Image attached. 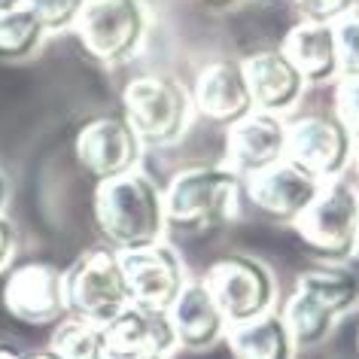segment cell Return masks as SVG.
<instances>
[{"label": "cell", "mask_w": 359, "mask_h": 359, "mask_svg": "<svg viewBox=\"0 0 359 359\" xmlns=\"http://www.w3.org/2000/svg\"><path fill=\"white\" fill-rule=\"evenodd\" d=\"M335 119L359 143V79H335Z\"/></svg>", "instance_id": "cell-25"}, {"label": "cell", "mask_w": 359, "mask_h": 359, "mask_svg": "<svg viewBox=\"0 0 359 359\" xmlns=\"http://www.w3.org/2000/svg\"><path fill=\"white\" fill-rule=\"evenodd\" d=\"M46 40V28L28 6L0 13V58L22 61L31 58Z\"/></svg>", "instance_id": "cell-21"}, {"label": "cell", "mask_w": 359, "mask_h": 359, "mask_svg": "<svg viewBox=\"0 0 359 359\" xmlns=\"http://www.w3.org/2000/svg\"><path fill=\"white\" fill-rule=\"evenodd\" d=\"M201 283L208 286L213 302L219 304L229 326L253 320L259 313H268L277 299V283H274L271 268L244 253L217 259L208 268V277Z\"/></svg>", "instance_id": "cell-8"}, {"label": "cell", "mask_w": 359, "mask_h": 359, "mask_svg": "<svg viewBox=\"0 0 359 359\" xmlns=\"http://www.w3.org/2000/svg\"><path fill=\"white\" fill-rule=\"evenodd\" d=\"M204 6H210V10H217V13H226V10H231V6H238L241 0H201Z\"/></svg>", "instance_id": "cell-31"}, {"label": "cell", "mask_w": 359, "mask_h": 359, "mask_svg": "<svg viewBox=\"0 0 359 359\" xmlns=\"http://www.w3.org/2000/svg\"><path fill=\"white\" fill-rule=\"evenodd\" d=\"M353 137L344 131L335 116L311 113L302 119L286 122V152L283 158L302 168L304 174L317 177L320 183L344 174L353 158Z\"/></svg>", "instance_id": "cell-9"}, {"label": "cell", "mask_w": 359, "mask_h": 359, "mask_svg": "<svg viewBox=\"0 0 359 359\" xmlns=\"http://www.w3.org/2000/svg\"><path fill=\"white\" fill-rule=\"evenodd\" d=\"M241 183L244 177H238L229 165H192L177 170L161 192L168 229L189 235L219 229L238 213Z\"/></svg>", "instance_id": "cell-3"}, {"label": "cell", "mask_w": 359, "mask_h": 359, "mask_svg": "<svg viewBox=\"0 0 359 359\" xmlns=\"http://www.w3.org/2000/svg\"><path fill=\"white\" fill-rule=\"evenodd\" d=\"M4 308L25 326H55L67 317L65 271L49 262H25L4 283Z\"/></svg>", "instance_id": "cell-11"}, {"label": "cell", "mask_w": 359, "mask_h": 359, "mask_svg": "<svg viewBox=\"0 0 359 359\" xmlns=\"http://www.w3.org/2000/svg\"><path fill=\"white\" fill-rule=\"evenodd\" d=\"M104 335H107V353L168 356L177 347L168 311L140 308V304H128L122 313H116L104 326Z\"/></svg>", "instance_id": "cell-17"}, {"label": "cell", "mask_w": 359, "mask_h": 359, "mask_svg": "<svg viewBox=\"0 0 359 359\" xmlns=\"http://www.w3.org/2000/svg\"><path fill=\"white\" fill-rule=\"evenodd\" d=\"M19 247V235H15V226L6 217H0V271L13 262V253Z\"/></svg>", "instance_id": "cell-27"}, {"label": "cell", "mask_w": 359, "mask_h": 359, "mask_svg": "<svg viewBox=\"0 0 359 359\" xmlns=\"http://www.w3.org/2000/svg\"><path fill=\"white\" fill-rule=\"evenodd\" d=\"M28 0H0V13H10V10H19V6H25Z\"/></svg>", "instance_id": "cell-33"}, {"label": "cell", "mask_w": 359, "mask_h": 359, "mask_svg": "<svg viewBox=\"0 0 359 359\" xmlns=\"http://www.w3.org/2000/svg\"><path fill=\"white\" fill-rule=\"evenodd\" d=\"M22 359H61V356L52 347H46V350H25Z\"/></svg>", "instance_id": "cell-29"}, {"label": "cell", "mask_w": 359, "mask_h": 359, "mask_svg": "<svg viewBox=\"0 0 359 359\" xmlns=\"http://www.w3.org/2000/svg\"><path fill=\"white\" fill-rule=\"evenodd\" d=\"M356 353H359V335H356Z\"/></svg>", "instance_id": "cell-35"}, {"label": "cell", "mask_w": 359, "mask_h": 359, "mask_svg": "<svg viewBox=\"0 0 359 359\" xmlns=\"http://www.w3.org/2000/svg\"><path fill=\"white\" fill-rule=\"evenodd\" d=\"M168 317L174 326L177 347L186 350H210L229 329V320L222 317L219 304L213 302L208 286L192 280L183 286V292L168 308Z\"/></svg>", "instance_id": "cell-18"}, {"label": "cell", "mask_w": 359, "mask_h": 359, "mask_svg": "<svg viewBox=\"0 0 359 359\" xmlns=\"http://www.w3.org/2000/svg\"><path fill=\"white\" fill-rule=\"evenodd\" d=\"M353 158H356V170H359V143L353 147Z\"/></svg>", "instance_id": "cell-34"}, {"label": "cell", "mask_w": 359, "mask_h": 359, "mask_svg": "<svg viewBox=\"0 0 359 359\" xmlns=\"http://www.w3.org/2000/svg\"><path fill=\"white\" fill-rule=\"evenodd\" d=\"M49 347L61 359H107L104 326H95V323L76 317H65L61 323H55Z\"/></svg>", "instance_id": "cell-22"}, {"label": "cell", "mask_w": 359, "mask_h": 359, "mask_svg": "<svg viewBox=\"0 0 359 359\" xmlns=\"http://www.w3.org/2000/svg\"><path fill=\"white\" fill-rule=\"evenodd\" d=\"M295 235L313 256L326 262H344L356 253L359 238V189L347 180H326L304 213L292 222Z\"/></svg>", "instance_id": "cell-6"}, {"label": "cell", "mask_w": 359, "mask_h": 359, "mask_svg": "<svg viewBox=\"0 0 359 359\" xmlns=\"http://www.w3.org/2000/svg\"><path fill=\"white\" fill-rule=\"evenodd\" d=\"M277 4H290V0H277Z\"/></svg>", "instance_id": "cell-36"}, {"label": "cell", "mask_w": 359, "mask_h": 359, "mask_svg": "<svg viewBox=\"0 0 359 359\" xmlns=\"http://www.w3.org/2000/svg\"><path fill=\"white\" fill-rule=\"evenodd\" d=\"M67 317L107 326L116 313L131 304L122 259L113 247L83 250L65 271Z\"/></svg>", "instance_id": "cell-5"}, {"label": "cell", "mask_w": 359, "mask_h": 359, "mask_svg": "<svg viewBox=\"0 0 359 359\" xmlns=\"http://www.w3.org/2000/svg\"><path fill=\"white\" fill-rule=\"evenodd\" d=\"M192 107L198 110L204 119H210L213 125H235L238 119H244L253 107V95H250L244 67L241 58H213L208 61L198 76L192 83Z\"/></svg>", "instance_id": "cell-14"}, {"label": "cell", "mask_w": 359, "mask_h": 359, "mask_svg": "<svg viewBox=\"0 0 359 359\" xmlns=\"http://www.w3.org/2000/svg\"><path fill=\"white\" fill-rule=\"evenodd\" d=\"M247 183V198L250 204L271 222H286L292 226L295 219L304 213V208L317 198L320 180L304 174L302 168H295L292 161L280 158L277 165L256 170V174L244 177Z\"/></svg>", "instance_id": "cell-13"}, {"label": "cell", "mask_w": 359, "mask_h": 359, "mask_svg": "<svg viewBox=\"0 0 359 359\" xmlns=\"http://www.w3.org/2000/svg\"><path fill=\"white\" fill-rule=\"evenodd\" d=\"M226 344L235 359H292L295 344L286 329L283 313H259L253 320L235 323L226 329Z\"/></svg>", "instance_id": "cell-20"}, {"label": "cell", "mask_w": 359, "mask_h": 359, "mask_svg": "<svg viewBox=\"0 0 359 359\" xmlns=\"http://www.w3.org/2000/svg\"><path fill=\"white\" fill-rule=\"evenodd\" d=\"M74 156L79 168L101 183V180L137 170L143 158V143L122 113H101L76 131Z\"/></svg>", "instance_id": "cell-10"}, {"label": "cell", "mask_w": 359, "mask_h": 359, "mask_svg": "<svg viewBox=\"0 0 359 359\" xmlns=\"http://www.w3.org/2000/svg\"><path fill=\"white\" fill-rule=\"evenodd\" d=\"M332 28L338 43V79H359V4Z\"/></svg>", "instance_id": "cell-23"}, {"label": "cell", "mask_w": 359, "mask_h": 359, "mask_svg": "<svg viewBox=\"0 0 359 359\" xmlns=\"http://www.w3.org/2000/svg\"><path fill=\"white\" fill-rule=\"evenodd\" d=\"M25 6L43 22L46 34H65V31H74L86 0H28Z\"/></svg>", "instance_id": "cell-24"}, {"label": "cell", "mask_w": 359, "mask_h": 359, "mask_svg": "<svg viewBox=\"0 0 359 359\" xmlns=\"http://www.w3.org/2000/svg\"><path fill=\"white\" fill-rule=\"evenodd\" d=\"M299 10L302 22L311 25H335L341 15H347L356 6V0H290Z\"/></svg>", "instance_id": "cell-26"}, {"label": "cell", "mask_w": 359, "mask_h": 359, "mask_svg": "<svg viewBox=\"0 0 359 359\" xmlns=\"http://www.w3.org/2000/svg\"><path fill=\"white\" fill-rule=\"evenodd\" d=\"M286 152V122L277 113L250 110L244 119L229 125L226 158L238 177H250L256 170L277 165Z\"/></svg>", "instance_id": "cell-15"}, {"label": "cell", "mask_w": 359, "mask_h": 359, "mask_svg": "<svg viewBox=\"0 0 359 359\" xmlns=\"http://www.w3.org/2000/svg\"><path fill=\"white\" fill-rule=\"evenodd\" d=\"M6 204H10V180H6V174L0 170V217H4Z\"/></svg>", "instance_id": "cell-28"}, {"label": "cell", "mask_w": 359, "mask_h": 359, "mask_svg": "<svg viewBox=\"0 0 359 359\" xmlns=\"http://www.w3.org/2000/svg\"><path fill=\"white\" fill-rule=\"evenodd\" d=\"M244 67L253 107L265 113H290L304 95V76L295 70V65L283 55V49H256L247 58H241Z\"/></svg>", "instance_id": "cell-16"}, {"label": "cell", "mask_w": 359, "mask_h": 359, "mask_svg": "<svg viewBox=\"0 0 359 359\" xmlns=\"http://www.w3.org/2000/svg\"><path fill=\"white\" fill-rule=\"evenodd\" d=\"M107 359H165L156 353H107Z\"/></svg>", "instance_id": "cell-32"}, {"label": "cell", "mask_w": 359, "mask_h": 359, "mask_svg": "<svg viewBox=\"0 0 359 359\" xmlns=\"http://www.w3.org/2000/svg\"><path fill=\"white\" fill-rule=\"evenodd\" d=\"M119 259H122L125 283H128V299L131 304H140V308L168 311L177 295L183 292V286L189 283L183 259L165 241L119 253Z\"/></svg>", "instance_id": "cell-12"}, {"label": "cell", "mask_w": 359, "mask_h": 359, "mask_svg": "<svg viewBox=\"0 0 359 359\" xmlns=\"http://www.w3.org/2000/svg\"><path fill=\"white\" fill-rule=\"evenodd\" d=\"M74 34L88 55L101 65H125L143 49L149 34L147 0H86Z\"/></svg>", "instance_id": "cell-7"}, {"label": "cell", "mask_w": 359, "mask_h": 359, "mask_svg": "<svg viewBox=\"0 0 359 359\" xmlns=\"http://www.w3.org/2000/svg\"><path fill=\"white\" fill-rule=\"evenodd\" d=\"M280 49L308 86H326L338 79V43L332 25L299 22L283 37Z\"/></svg>", "instance_id": "cell-19"}, {"label": "cell", "mask_w": 359, "mask_h": 359, "mask_svg": "<svg viewBox=\"0 0 359 359\" xmlns=\"http://www.w3.org/2000/svg\"><path fill=\"white\" fill-rule=\"evenodd\" d=\"M359 304V277L347 268L323 265L299 274L295 290L283 308L286 329L295 350L323 344L335 323Z\"/></svg>", "instance_id": "cell-2"}, {"label": "cell", "mask_w": 359, "mask_h": 359, "mask_svg": "<svg viewBox=\"0 0 359 359\" xmlns=\"http://www.w3.org/2000/svg\"><path fill=\"white\" fill-rule=\"evenodd\" d=\"M356 253H359V238H356Z\"/></svg>", "instance_id": "cell-37"}, {"label": "cell", "mask_w": 359, "mask_h": 359, "mask_svg": "<svg viewBox=\"0 0 359 359\" xmlns=\"http://www.w3.org/2000/svg\"><path fill=\"white\" fill-rule=\"evenodd\" d=\"M189 88L170 74H137L122 88V116L143 147H170L192 122Z\"/></svg>", "instance_id": "cell-4"}, {"label": "cell", "mask_w": 359, "mask_h": 359, "mask_svg": "<svg viewBox=\"0 0 359 359\" xmlns=\"http://www.w3.org/2000/svg\"><path fill=\"white\" fill-rule=\"evenodd\" d=\"M25 350L15 347V344H6V341H0V359H22Z\"/></svg>", "instance_id": "cell-30"}, {"label": "cell", "mask_w": 359, "mask_h": 359, "mask_svg": "<svg viewBox=\"0 0 359 359\" xmlns=\"http://www.w3.org/2000/svg\"><path fill=\"white\" fill-rule=\"evenodd\" d=\"M95 226L116 253L158 244L168 231L158 183L140 170L101 180L95 189Z\"/></svg>", "instance_id": "cell-1"}]
</instances>
